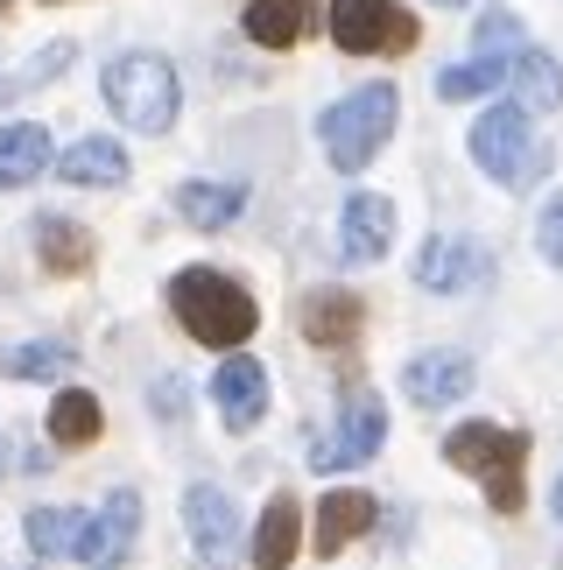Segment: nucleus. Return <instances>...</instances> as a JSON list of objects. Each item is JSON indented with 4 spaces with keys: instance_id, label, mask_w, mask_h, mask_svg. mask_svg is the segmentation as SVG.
Returning a JSON list of instances; mask_svg holds the SVG:
<instances>
[{
    "instance_id": "nucleus-19",
    "label": "nucleus",
    "mask_w": 563,
    "mask_h": 570,
    "mask_svg": "<svg viewBox=\"0 0 563 570\" xmlns=\"http://www.w3.org/2000/svg\"><path fill=\"white\" fill-rule=\"evenodd\" d=\"M42 163H50V135H42V127H29V120L0 127V190L36 184V177H42Z\"/></svg>"
},
{
    "instance_id": "nucleus-17",
    "label": "nucleus",
    "mask_w": 563,
    "mask_h": 570,
    "mask_svg": "<svg viewBox=\"0 0 563 570\" xmlns=\"http://www.w3.org/2000/svg\"><path fill=\"white\" fill-rule=\"evenodd\" d=\"M92 233L78 226V218H36V261L50 275H85L92 268Z\"/></svg>"
},
{
    "instance_id": "nucleus-1",
    "label": "nucleus",
    "mask_w": 563,
    "mask_h": 570,
    "mask_svg": "<svg viewBox=\"0 0 563 570\" xmlns=\"http://www.w3.org/2000/svg\"><path fill=\"white\" fill-rule=\"evenodd\" d=\"M169 311H177V324H184L198 345H219V353L247 345L254 324H261L254 296H247L233 275H219V268H184L177 282H169Z\"/></svg>"
},
{
    "instance_id": "nucleus-2",
    "label": "nucleus",
    "mask_w": 563,
    "mask_h": 570,
    "mask_svg": "<svg viewBox=\"0 0 563 570\" xmlns=\"http://www.w3.org/2000/svg\"><path fill=\"white\" fill-rule=\"evenodd\" d=\"M444 458L458 472H472L486 487V500L501 514H522V500H529V487H522V465H529V436L522 430H493V423H465V430H451L444 436Z\"/></svg>"
},
{
    "instance_id": "nucleus-20",
    "label": "nucleus",
    "mask_w": 563,
    "mask_h": 570,
    "mask_svg": "<svg viewBox=\"0 0 563 570\" xmlns=\"http://www.w3.org/2000/svg\"><path fill=\"white\" fill-rule=\"evenodd\" d=\"M99 430H106V409H99V394H85V387H63L57 402H50V436L63 451H85V444H99Z\"/></svg>"
},
{
    "instance_id": "nucleus-28",
    "label": "nucleus",
    "mask_w": 563,
    "mask_h": 570,
    "mask_svg": "<svg viewBox=\"0 0 563 570\" xmlns=\"http://www.w3.org/2000/svg\"><path fill=\"white\" fill-rule=\"evenodd\" d=\"M535 247H543V261H550V268H563V190H550L543 218H535Z\"/></svg>"
},
{
    "instance_id": "nucleus-10",
    "label": "nucleus",
    "mask_w": 563,
    "mask_h": 570,
    "mask_svg": "<svg viewBox=\"0 0 563 570\" xmlns=\"http://www.w3.org/2000/svg\"><path fill=\"white\" fill-rule=\"evenodd\" d=\"M486 247L480 239H458V233H444V239H429V247L416 254V282L423 289H437V296H451V289H472V282H486Z\"/></svg>"
},
{
    "instance_id": "nucleus-25",
    "label": "nucleus",
    "mask_w": 563,
    "mask_h": 570,
    "mask_svg": "<svg viewBox=\"0 0 563 570\" xmlns=\"http://www.w3.org/2000/svg\"><path fill=\"white\" fill-rule=\"evenodd\" d=\"M507 85V63L501 57H472V63H451V71H437V99H486Z\"/></svg>"
},
{
    "instance_id": "nucleus-29",
    "label": "nucleus",
    "mask_w": 563,
    "mask_h": 570,
    "mask_svg": "<svg viewBox=\"0 0 563 570\" xmlns=\"http://www.w3.org/2000/svg\"><path fill=\"white\" fill-rule=\"evenodd\" d=\"M550 508H556V521H563V479H556V500H550Z\"/></svg>"
},
{
    "instance_id": "nucleus-22",
    "label": "nucleus",
    "mask_w": 563,
    "mask_h": 570,
    "mask_svg": "<svg viewBox=\"0 0 563 570\" xmlns=\"http://www.w3.org/2000/svg\"><path fill=\"white\" fill-rule=\"evenodd\" d=\"M303 21H310L303 0H247V42H261V50H289Z\"/></svg>"
},
{
    "instance_id": "nucleus-4",
    "label": "nucleus",
    "mask_w": 563,
    "mask_h": 570,
    "mask_svg": "<svg viewBox=\"0 0 563 570\" xmlns=\"http://www.w3.org/2000/svg\"><path fill=\"white\" fill-rule=\"evenodd\" d=\"M106 106L135 135H169L177 127V71L156 50H127L106 63Z\"/></svg>"
},
{
    "instance_id": "nucleus-11",
    "label": "nucleus",
    "mask_w": 563,
    "mask_h": 570,
    "mask_svg": "<svg viewBox=\"0 0 563 570\" xmlns=\"http://www.w3.org/2000/svg\"><path fill=\"white\" fill-rule=\"evenodd\" d=\"M296 324H303V338H310V345L345 353V345L359 338V324H366V303L353 289H310V296L296 303Z\"/></svg>"
},
{
    "instance_id": "nucleus-31",
    "label": "nucleus",
    "mask_w": 563,
    "mask_h": 570,
    "mask_svg": "<svg viewBox=\"0 0 563 570\" xmlns=\"http://www.w3.org/2000/svg\"><path fill=\"white\" fill-rule=\"evenodd\" d=\"M437 8H465V0H437Z\"/></svg>"
},
{
    "instance_id": "nucleus-3",
    "label": "nucleus",
    "mask_w": 563,
    "mask_h": 570,
    "mask_svg": "<svg viewBox=\"0 0 563 570\" xmlns=\"http://www.w3.org/2000/svg\"><path fill=\"white\" fill-rule=\"evenodd\" d=\"M472 163H480L493 184H507V190L543 184L550 148H543V135H535L529 106H486V114L472 120Z\"/></svg>"
},
{
    "instance_id": "nucleus-15",
    "label": "nucleus",
    "mask_w": 563,
    "mask_h": 570,
    "mask_svg": "<svg viewBox=\"0 0 563 570\" xmlns=\"http://www.w3.org/2000/svg\"><path fill=\"white\" fill-rule=\"evenodd\" d=\"M374 521H381L374 493H359V487L324 493V500H317V550H324V557H338L345 542H359L366 529H374Z\"/></svg>"
},
{
    "instance_id": "nucleus-24",
    "label": "nucleus",
    "mask_w": 563,
    "mask_h": 570,
    "mask_svg": "<svg viewBox=\"0 0 563 570\" xmlns=\"http://www.w3.org/2000/svg\"><path fill=\"white\" fill-rule=\"evenodd\" d=\"M21 529H29V550H36V557H71L85 514H78V508H36Z\"/></svg>"
},
{
    "instance_id": "nucleus-14",
    "label": "nucleus",
    "mask_w": 563,
    "mask_h": 570,
    "mask_svg": "<svg viewBox=\"0 0 563 570\" xmlns=\"http://www.w3.org/2000/svg\"><path fill=\"white\" fill-rule=\"evenodd\" d=\"M408 402H423V409H444V402H465L472 381H480V366H472L465 353H423V360H408Z\"/></svg>"
},
{
    "instance_id": "nucleus-26",
    "label": "nucleus",
    "mask_w": 563,
    "mask_h": 570,
    "mask_svg": "<svg viewBox=\"0 0 563 570\" xmlns=\"http://www.w3.org/2000/svg\"><path fill=\"white\" fill-rule=\"evenodd\" d=\"M472 42H480V57H501V63H514L529 50L522 42V21H514V8H486L480 14V29H472Z\"/></svg>"
},
{
    "instance_id": "nucleus-21",
    "label": "nucleus",
    "mask_w": 563,
    "mask_h": 570,
    "mask_svg": "<svg viewBox=\"0 0 563 570\" xmlns=\"http://www.w3.org/2000/svg\"><path fill=\"white\" fill-rule=\"evenodd\" d=\"M507 85H514V106H529V114H550L563 99V71L550 63V50H522L507 63Z\"/></svg>"
},
{
    "instance_id": "nucleus-16",
    "label": "nucleus",
    "mask_w": 563,
    "mask_h": 570,
    "mask_svg": "<svg viewBox=\"0 0 563 570\" xmlns=\"http://www.w3.org/2000/svg\"><path fill=\"white\" fill-rule=\"evenodd\" d=\"M296 542H303V508L289 493H275L268 508H261V521H254V570H289V557H296Z\"/></svg>"
},
{
    "instance_id": "nucleus-18",
    "label": "nucleus",
    "mask_w": 563,
    "mask_h": 570,
    "mask_svg": "<svg viewBox=\"0 0 563 570\" xmlns=\"http://www.w3.org/2000/svg\"><path fill=\"white\" fill-rule=\"evenodd\" d=\"M57 169H63V184H85V190H113V184H127V148L120 141H106V135H85L71 156H57Z\"/></svg>"
},
{
    "instance_id": "nucleus-8",
    "label": "nucleus",
    "mask_w": 563,
    "mask_h": 570,
    "mask_svg": "<svg viewBox=\"0 0 563 570\" xmlns=\"http://www.w3.org/2000/svg\"><path fill=\"white\" fill-rule=\"evenodd\" d=\"M135 535H141V500L135 493H113V500H106V514H85L71 557L92 563V570H106V563H120L127 550H135Z\"/></svg>"
},
{
    "instance_id": "nucleus-27",
    "label": "nucleus",
    "mask_w": 563,
    "mask_h": 570,
    "mask_svg": "<svg viewBox=\"0 0 563 570\" xmlns=\"http://www.w3.org/2000/svg\"><path fill=\"white\" fill-rule=\"evenodd\" d=\"M0 366H8L14 381H42V374H63V366H71V345H63V338H42V345H14V353L0 360Z\"/></svg>"
},
{
    "instance_id": "nucleus-12",
    "label": "nucleus",
    "mask_w": 563,
    "mask_h": 570,
    "mask_svg": "<svg viewBox=\"0 0 563 570\" xmlns=\"http://www.w3.org/2000/svg\"><path fill=\"white\" fill-rule=\"evenodd\" d=\"M211 402H219L226 430H254L268 415V366L261 360H226L211 374Z\"/></svg>"
},
{
    "instance_id": "nucleus-23",
    "label": "nucleus",
    "mask_w": 563,
    "mask_h": 570,
    "mask_svg": "<svg viewBox=\"0 0 563 570\" xmlns=\"http://www.w3.org/2000/svg\"><path fill=\"white\" fill-rule=\"evenodd\" d=\"M240 205H247L240 184H184V190H177V212L190 218V226H205V233L233 226V218H240Z\"/></svg>"
},
{
    "instance_id": "nucleus-13",
    "label": "nucleus",
    "mask_w": 563,
    "mask_h": 570,
    "mask_svg": "<svg viewBox=\"0 0 563 570\" xmlns=\"http://www.w3.org/2000/svg\"><path fill=\"white\" fill-rule=\"evenodd\" d=\"M387 239H395V205H387L381 190H353L345 197V226H338L345 261H381Z\"/></svg>"
},
{
    "instance_id": "nucleus-6",
    "label": "nucleus",
    "mask_w": 563,
    "mask_h": 570,
    "mask_svg": "<svg viewBox=\"0 0 563 570\" xmlns=\"http://www.w3.org/2000/svg\"><path fill=\"white\" fill-rule=\"evenodd\" d=\"M332 42L353 57H402L416 50V14L402 0H332Z\"/></svg>"
},
{
    "instance_id": "nucleus-5",
    "label": "nucleus",
    "mask_w": 563,
    "mask_h": 570,
    "mask_svg": "<svg viewBox=\"0 0 563 570\" xmlns=\"http://www.w3.org/2000/svg\"><path fill=\"white\" fill-rule=\"evenodd\" d=\"M395 114H402V92H395V85H359L353 99H338L332 114L317 120L324 156H332L338 169H366V163L381 156V141L395 135Z\"/></svg>"
},
{
    "instance_id": "nucleus-7",
    "label": "nucleus",
    "mask_w": 563,
    "mask_h": 570,
    "mask_svg": "<svg viewBox=\"0 0 563 570\" xmlns=\"http://www.w3.org/2000/svg\"><path fill=\"white\" fill-rule=\"evenodd\" d=\"M381 436H387V409H381V394H374V387H345L338 430H332V436H317V444H310V465H317V472H338V465H366V458L381 451Z\"/></svg>"
},
{
    "instance_id": "nucleus-9",
    "label": "nucleus",
    "mask_w": 563,
    "mask_h": 570,
    "mask_svg": "<svg viewBox=\"0 0 563 570\" xmlns=\"http://www.w3.org/2000/svg\"><path fill=\"white\" fill-rule=\"evenodd\" d=\"M184 529H190V550L211 557V563H226L240 550V514H233V493H219V487L184 493Z\"/></svg>"
},
{
    "instance_id": "nucleus-30",
    "label": "nucleus",
    "mask_w": 563,
    "mask_h": 570,
    "mask_svg": "<svg viewBox=\"0 0 563 570\" xmlns=\"http://www.w3.org/2000/svg\"><path fill=\"white\" fill-rule=\"evenodd\" d=\"M8 99H14V85H8V78H0V106H8Z\"/></svg>"
}]
</instances>
